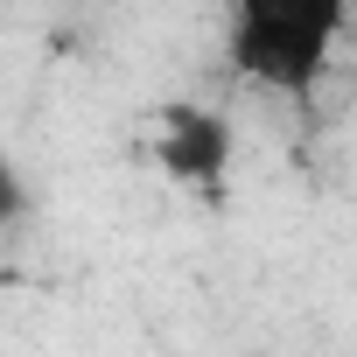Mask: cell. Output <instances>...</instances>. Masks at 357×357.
<instances>
[{
  "label": "cell",
  "instance_id": "obj_2",
  "mask_svg": "<svg viewBox=\"0 0 357 357\" xmlns=\"http://www.w3.org/2000/svg\"><path fill=\"white\" fill-rule=\"evenodd\" d=\"M161 161L175 183H190V190H225V168H231V126L204 105H175L168 112V140H161Z\"/></svg>",
  "mask_w": 357,
  "mask_h": 357
},
{
  "label": "cell",
  "instance_id": "obj_1",
  "mask_svg": "<svg viewBox=\"0 0 357 357\" xmlns=\"http://www.w3.org/2000/svg\"><path fill=\"white\" fill-rule=\"evenodd\" d=\"M357 0H225V70L273 98H308L350 36Z\"/></svg>",
  "mask_w": 357,
  "mask_h": 357
}]
</instances>
